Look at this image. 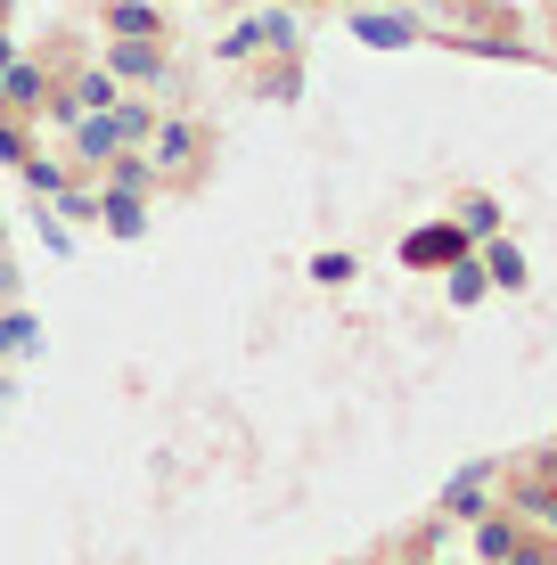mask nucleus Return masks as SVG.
Masks as SVG:
<instances>
[{
    "instance_id": "obj_1",
    "label": "nucleus",
    "mask_w": 557,
    "mask_h": 565,
    "mask_svg": "<svg viewBox=\"0 0 557 565\" xmlns=\"http://www.w3.org/2000/svg\"><path fill=\"white\" fill-rule=\"evenodd\" d=\"M353 33H361V42H410V25H401V17H353Z\"/></svg>"
},
{
    "instance_id": "obj_4",
    "label": "nucleus",
    "mask_w": 557,
    "mask_h": 565,
    "mask_svg": "<svg viewBox=\"0 0 557 565\" xmlns=\"http://www.w3.org/2000/svg\"><path fill=\"white\" fill-rule=\"evenodd\" d=\"M115 74H157V57H148L140 42H131V50H115Z\"/></svg>"
},
{
    "instance_id": "obj_3",
    "label": "nucleus",
    "mask_w": 557,
    "mask_h": 565,
    "mask_svg": "<svg viewBox=\"0 0 557 565\" xmlns=\"http://www.w3.org/2000/svg\"><path fill=\"white\" fill-rule=\"evenodd\" d=\"M115 140H124V131H115V115H90V124H83V156H107Z\"/></svg>"
},
{
    "instance_id": "obj_2",
    "label": "nucleus",
    "mask_w": 557,
    "mask_h": 565,
    "mask_svg": "<svg viewBox=\"0 0 557 565\" xmlns=\"http://www.w3.org/2000/svg\"><path fill=\"white\" fill-rule=\"evenodd\" d=\"M451 230H418V238H410V263H451Z\"/></svg>"
},
{
    "instance_id": "obj_5",
    "label": "nucleus",
    "mask_w": 557,
    "mask_h": 565,
    "mask_svg": "<svg viewBox=\"0 0 557 565\" xmlns=\"http://www.w3.org/2000/svg\"><path fill=\"white\" fill-rule=\"evenodd\" d=\"M17 344H33V320H0V353H17Z\"/></svg>"
}]
</instances>
